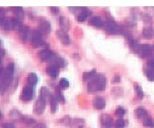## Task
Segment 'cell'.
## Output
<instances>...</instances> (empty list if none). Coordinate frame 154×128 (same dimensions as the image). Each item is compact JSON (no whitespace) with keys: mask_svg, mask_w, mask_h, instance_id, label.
<instances>
[{"mask_svg":"<svg viewBox=\"0 0 154 128\" xmlns=\"http://www.w3.org/2000/svg\"><path fill=\"white\" fill-rule=\"evenodd\" d=\"M15 69V64L10 63L0 73V95L3 94L7 91L11 84Z\"/></svg>","mask_w":154,"mask_h":128,"instance_id":"obj_1","label":"cell"},{"mask_svg":"<svg viewBox=\"0 0 154 128\" xmlns=\"http://www.w3.org/2000/svg\"><path fill=\"white\" fill-rule=\"evenodd\" d=\"M107 80L106 76L97 74L94 77L88 82L87 89L90 93H94L97 91H104L107 85Z\"/></svg>","mask_w":154,"mask_h":128,"instance_id":"obj_2","label":"cell"},{"mask_svg":"<svg viewBox=\"0 0 154 128\" xmlns=\"http://www.w3.org/2000/svg\"><path fill=\"white\" fill-rule=\"evenodd\" d=\"M137 53L143 59L149 58L154 54V45L141 44L140 45Z\"/></svg>","mask_w":154,"mask_h":128,"instance_id":"obj_3","label":"cell"},{"mask_svg":"<svg viewBox=\"0 0 154 128\" xmlns=\"http://www.w3.org/2000/svg\"><path fill=\"white\" fill-rule=\"evenodd\" d=\"M104 28L107 33L111 34L121 33L122 31V28L112 20H108L104 22Z\"/></svg>","mask_w":154,"mask_h":128,"instance_id":"obj_4","label":"cell"},{"mask_svg":"<svg viewBox=\"0 0 154 128\" xmlns=\"http://www.w3.org/2000/svg\"><path fill=\"white\" fill-rule=\"evenodd\" d=\"M33 87L26 85L23 88L20 93V100L24 102H29L32 101L35 96V91Z\"/></svg>","mask_w":154,"mask_h":128,"instance_id":"obj_5","label":"cell"},{"mask_svg":"<svg viewBox=\"0 0 154 128\" xmlns=\"http://www.w3.org/2000/svg\"><path fill=\"white\" fill-rule=\"evenodd\" d=\"M31 45L33 48H39L45 45V42L41 34L38 31H34L32 34L31 38Z\"/></svg>","mask_w":154,"mask_h":128,"instance_id":"obj_6","label":"cell"},{"mask_svg":"<svg viewBox=\"0 0 154 128\" xmlns=\"http://www.w3.org/2000/svg\"><path fill=\"white\" fill-rule=\"evenodd\" d=\"M37 31L42 35H48L52 31V26L47 19H41L38 24Z\"/></svg>","mask_w":154,"mask_h":128,"instance_id":"obj_7","label":"cell"},{"mask_svg":"<svg viewBox=\"0 0 154 128\" xmlns=\"http://www.w3.org/2000/svg\"><path fill=\"white\" fill-rule=\"evenodd\" d=\"M46 103H47V101L39 97L34 104L33 112L35 114L39 116L42 115L45 111Z\"/></svg>","mask_w":154,"mask_h":128,"instance_id":"obj_8","label":"cell"},{"mask_svg":"<svg viewBox=\"0 0 154 128\" xmlns=\"http://www.w3.org/2000/svg\"><path fill=\"white\" fill-rule=\"evenodd\" d=\"M50 62L52 63L53 65L56 66L58 68H65L68 64L67 61L62 56L56 54H54Z\"/></svg>","mask_w":154,"mask_h":128,"instance_id":"obj_9","label":"cell"},{"mask_svg":"<svg viewBox=\"0 0 154 128\" xmlns=\"http://www.w3.org/2000/svg\"><path fill=\"white\" fill-rule=\"evenodd\" d=\"M99 121L101 125L106 128H111L113 126V119L109 114H102L99 117Z\"/></svg>","mask_w":154,"mask_h":128,"instance_id":"obj_10","label":"cell"},{"mask_svg":"<svg viewBox=\"0 0 154 128\" xmlns=\"http://www.w3.org/2000/svg\"><path fill=\"white\" fill-rule=\"evenodd\" d=\"M56 37L63 45H69L70 43V38L68 33L61 29H58L56 32Z\"/></svg>","mask_w":154,"mask_h":128,"instance_id":"obj_11","label":"cell"},{"mask_svg":"<svg viewBox=\"0 0 154 128\" xmlns=\"http://www.w3.org/2000/svg\"><path fill=\"white\" fill-rule=\"evenodd\" d=\"M54 53L49 49H44L40 50L38 52V56L40 61H50L54 55Z\"/></svg>","mask_w":154,"mask_h":128,"instance_id":"obj_12","label":"cell"},{"mask_svg":"<svg viewBox=\"0 0 154 128\" xmlns=\"http://www.w3.org/2000/svg\"><path fill=\"white\" fill-rule=\"evenodd\" d=\"M17 31H18L20 40H21L23 43L26 42L29 34V30L28 27L22 24H20Z\"/></svg>","mask_w":154,"mask_h":128,"instance_id":"obj_13","label":"cell"},{"mask_svg":"<svg viewBox=\"0 0 154 128\" xmlns=\"http://www.w3.org/2000/svg\"><path fill=\"white\" fill-rule=\"evenodd\" d=\"M106 101L103 98H102V97H96L94 100L93 105L94 109L97 110H104L106 107Z\"/></svg>","mask_w":154,"mask_h":128,"instance_id":"obj_14","label":"cell"},{"mask_svg":"<svg viewBox=\"0 0 154 128\" xmlns=\"http://www.w3.org/2000/svg\"><path fill=\"white\" fill-rule=\"evenodd\" d=\"M46 73L51 79L56 80L59 75V68L54 65L51 64L46 68Z\"/></svg>","mask_w":154,"mask_h":128,"instance_id":"obj_15","label":"cell"},{"mask_svg":"<svg viewBox=\"0 0 154 128\" xmlns=\"http://www.w3.org/2000/svg\"><path fill=\"white\" fill-rule=\"evenodd\" d=\"M135 115L137 117V119L141 121L145 120L147 117H149V114H148V112L143 108V107L139 106L135 110Z\"/></svg>","mask_w":154,"mask_h":128,"instance_id":"obj_16","label":"cell"},{"mask_svg":"<svg viewBox=\"0 0 154 128\" xmlns=\"http://www.w3.org/2000/svg\"><path fill=\"white\" fill-rule=\"evenodd\" d=\"M91 14V12L88 9L85 8L84 9H82L81 11L77 15V20L79 22H84L85 20L88 18Z\"/></svg>","mask_w":154,"mask_h":128,"instance_id":"obj_17","label":"cell"},{"mask_svg":"<svg viewBox=\"0 0 154 128\" xmlns=\"http://www.w3.org/2000/svg\"><path fill=\"white\" fill-rule=\"evenodd\" d=\"M59 24L61 28L60 29L67 32L70 28V22L69 19L66 18L63 16H61L59 17Z\"/></svg>","mask_w":154,"mask_h":128,"instance_id":"obj_18","label":"cell"},{"mask_svg":"<svg viewBox=\"0 0 154 128\" xmlns=\"http://www.w3.org/2000/svg\"><path fill=\"white\" fill-rule=\"evenodd\" d=\"M89 24L96 28H104V22L102 21V19L98 16L91 18L89 20Z\"/></svg>","mask_w":154,"mask_h":128,"instance_id":"obj_19","label":"cell"},{"mask_svg":"<svg viewBox=\"0 0 154 128\" xmlns=\"http://www.w3.org/2000/svg\"><path fill=\"white\" fill-rule=\"evenodd\" d=\"M38 77L37 75L35 73H30L26 77V82L28 85L34 87L38 82Z\"/></svg>","mask_w":154,"mask_h":128,"instance_id":"obj_20","label":"cell"},{"mask_svg":"<svg viewBox=\"0 0 154 128\" xmlns=\"http://www.w3.org/2000/svg\"><path fill=\"white\" fill-rule=\"evenodd\" d=\"M12 11L15 14V18L18 19L19 20H23L25 17V14L24 10L23 8L19 7H12Z\"/></svg>","mask_w":154,"mask_h":128,"instance_id":"obj_21","label":"cell"},{"mask_svg":"<svg viewBox=\"0 0 154 128\" xmlns=\"http://www.w3.org/2000/svg\"><path fill=\"white\" fill-rule=\"evenodd\" d=\"M49 105H50V109H51V112H52L53 114L56 113L58 110V100L56 98V97L55 96H53L51 94L49 100Z\"/></svg>","mask_w":154,"mask_h":128,"instance_id":"obj_22","label":"cell"},{"mask_svg":"<svg viewBox=\"0 0 154 128\" xmlns=\"http://www.w3.org/2000/svg\"><path fill=\"white\" fill-rule=\"evenodd\" d=\"M142 36L146 39H152L154 37V29L151 27H146L143 29Z\"/></svg>","mask_w":154,"mask_h":128,"instance_id":"obj_23","label":"cell"},{"mask_svg":"<svg viewBox=\"0 0 154 128\" xmlns=\"http://www.w3.org/2000/svg\"><path fill=\"white\" fill-rule=\"evenodd\" d=\"M39 95H40V96H39L40 98L44 99L46 101H49L51 94L50 93V91L48 89V88H46V87L43 86L40 88Z\"/></svg>","mask_w":154,"mask_h":128,"instance_id":"obj_24","label":"cell"},{"mask_svg":"<svg viewBox=\"0 0 154 128\" xmlns=\"http://www.w3.org/2000/svg\"><path fill=\"white\" fill-rule=\"evenodd\" d=\"M97 74V73L95 70H91L90 71H85L83 74V79L84 81L89 82L93 79Z\"/></svg>","mask_w":154,"mask_h":128,"instance_id":"obj_25","label":"cell"},{"mask_svg":"<svg viewBox=\"0 0 154 128\" xmlns=\"http://www.w3.org/2000/svg\"><path fill=\"white\" fill-rule=\"evenodd\" d=\"M20 120L24 124L26 125H33L35 123V120L33 117L28 115H22L20 117Z\"/></svg>","mask_w":154,"mask_h":128,"instance_id":"obj_26","label":"cell"},{"mask_svg":"<svg viewBox=\"0 0 154 128\" xmlns=\"http://www.w3.org/2000/svg\"><path fill=\"white\" fill-rule=\"evenodd\" d=\"M145 74L148 80L154 81V69L148 67L145 69Z\"/></svg>","mask_w":154,"mask_h":128,"instance_id":"obj_27","label":"cell"},{"mask_svg":"<svg viewBox=\"0 0 154 128\" xmlns=\"http://www.w3.org/2000/svg\"><path fill=\"white\" fill-rule=\"evenodd\" d=\"M134 89H135L136 94L137 96L138 97V98L140 100H143V98H144V97H145L144 92H143L142 88H141V86L140 85L136 84L134 86Z\"/></svg>","mask_w":154,"mask_h":128,"instance_id":"obj_28","label":"cell"},{"mask_svg":"<svg viewBox=\"0 0 154 128\" xmlns=\"http://www.w3.org/2000/svg\"><path fill=\"white\" fill-rule=\"evenodd\" d=\"M58 85L61 89H66L69 88V85H70V83L69 82L67 79H66L65 78L63 79H61L60 82H59V84Z\"/></svg>","mask_w":154,"mask_h":128,"instance_id":"obj_29","label":"cell"},{"mask_svg":"<svg viewBox=\"0 0 154 128\" xmlns=\"http://www.w3.org/2000/svg\"><path fill=\"white\" fill-rule=\"evenodd\" d=\"M128 122L123 119H119L117 120L115 123L116 128H125L127 126Z\"/></svg>","mask_w":154,"mask_h":128,"instance_id":"obj_30","label":"cell"},{"mask_svg":"<svg viewBox=\"0 0 154 128\" xmlns=\"http://www.w3.org/2000/svg\"><path fill=\"white\" fill-rule=\"evenodd\" d=\"M143 125L146 128H154V122L150 117L143 121Z\"/></svg>","mask_w":154,"mask_h":128,"instance_id":"obj_31","label":"cell"},{"mask_svg":"<svg viewBox=\"0 0 154 128\" xmlns=\"http://www.w3.org/2000/svg\"><path fill=\"white\" fill-rule=\"evenodd\" d=\"M126 114L125 109L122 106L117 107V109L115 110V115L119 117H123Z\"/></svg>","mask_w":154,"mask_h":128,"instance_id":"obj_32","label":"cell"},{"mask_svg":"<svg viewBox=\"0 0 154 128\" xmlns=\"http://www.w3.org/2000/svg\"><path fill=\"white\" fill-rule=\"evenodd\" d=\"M74 123L78 126V128H83L84 126H85V121L83 119H80V118H78V119H75V121Z\"/></svg>","mask_w":154,"mask_h":128,"instance_id":"obj_33","label":"cell"},{"mask_svg":"<svg viewBox=\"0 0 154 128\" xmlns=\"http://www.w3.org/2000/svg\"><path fill=\"white\" fill-rule=\"evenodd\" d=\"M142 18L143 19V20L146 23H151L152 22V17L150 15H149L147 13H145V14H143L141 15Z\"/></svg>","mask_w":154,"mask_h":128,"instance_id":"obj_34","label":"cell"},{"mask_svg":"<svg viewBox=\"0 0 154 128\" xmlns=\"http://www.w3.org/2000/svg\"><path fill=\"white\" fill-rule=\"evenodd\" d=\"M7 18L6 15V12H5V10L0 8V22H2L5 19Z\"/></svg>","mask_w":154,"mask_h":128,"instance_id":"obj_35","label":"cell"},{"mask_svg":"<svg viewBox=\"0 0 154 128\" xmlns=\"http://www.w3.org/2000/svg\"><path fill=\"white\" fill-rule=\"evenodd\" d=\"M2 128H16L15 124L13 123H10V122H5L3 123L1 126Z\"/></svg>","mask_w":154,"mask_h":128,"instance_id":"obj_36","label":"cell"},{"mask_svg":"<svg viewBox=\"0 0 154 128\" xmlns=\"http://www.w3.org/2000/svg\"><path fill=\"white\" fill-rule=\"evenodd\" d=\"M147 64L148 66V67L152 68H154V56L153 58H150L149 60L148 61Z\"/></svg>","mask_w":154,"mask_h":128,"instance_id":"obj_37","label":"cell"},{"mask_svg":"<svg viewBox=\"0 0 154 128\" xmlns=\"http://www.w3.org/2000/svg\"><path fill=\"white\" fill-rule=\"evenodd\" d=\"M120 82H121V77L119 75H116V76H114V78L112 79V82L116 84V83H120Z\"/></svg>","mask_w":154,"mask_h":128,"instance_id":"obj_38","label":"cell"},{"mask_svg":"<svg viewBox=\"0 0 154 128\" xmlns=\"http://www.w3.org/2000/svg\"><path fill=\"white\" fill-rule=\"evenodd\" d=\"M6 55V51L5 49H0V61H2V59L5 57Z\"/></svg>","mask_w":154,"mask_h":128,"instance_id":"obj_39","label":"cell"},{"mask_svg":"<svg viewBox=\"0 0 154 128\" xmlns=\"http://www.w3.org/2000/svg\"><path fill=\"white\" fill-rule=\"evenodd\" d=\"M50 10L53 14H57L59 12V9L57 7H50Z\"/></svg>","mask_w":154,"mask_h":128,"instance_id":"obj_40","label":"cell"},{"mask_svg":"<svg viewBox=\"0 0 154 128\" xmlns=\"http://www.w3.org/2000/svg\"><path fill=\"white\" fill-rule=\"evenodd\" d=\"M33 128H47V126H46L45 124L44 123H38L37 124H36Z\"/></svg>","mask_w":154,"mask_h":128,"instance_id":"obj_41","label":"cell"},{"mask_svg":"<svg viewBox=\"0 0 154 128\" xmlns=\"http://www.w3.org/2000/svg\"><path fill=\"white\" fill-rule=\"evenodd\" d=\"M3 63H2V61H0V73L2 72V70H3Z\"/></svg>","mask_w":154,"mask_h":128,"instance_id":"obj_42","label":"cell"},{"mask_svg":"<svg viewBox=\"0 0 154 128\" xmlns=\"http://www.w3.org/2000/svg\"><path fill=\"white\" fill-rule=\"evenodd\" d=\"M2 118H3V114L2 113V112L0 111V120H1Z\"/></svg>","mask_w":154,"mask_h":128,"instance_id":"obj_43","label":"cell"},{"mask_svg":"<svg viewBox=\"0 0 154 128\" xmlns=\"http://www.w3.org/2000/svg\"><path fill=\"white\" fill-rule=\"evenodd\" d=\"M2 40H0V49H2Z\"/></svg>","mask_w":154,"mask_h":128,"instance_id":"obj_44","label":"cell"}]
</instances>
